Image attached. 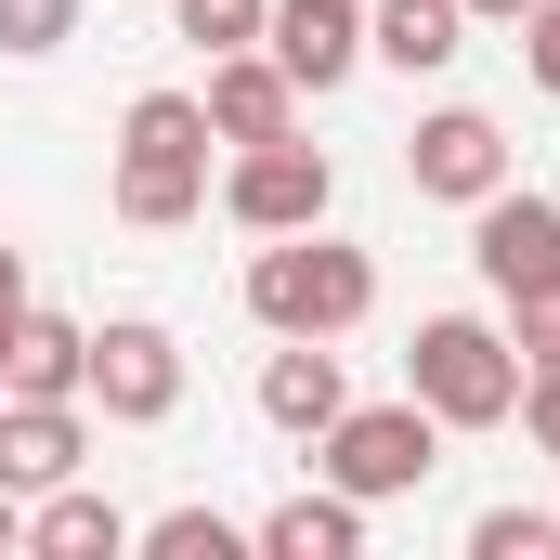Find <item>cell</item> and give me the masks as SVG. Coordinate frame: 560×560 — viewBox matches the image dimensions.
Masks as SVG:
<instances>
[{
    "label": "cell",
    "mask_w": 560,
    "mask_h": 560,
    "mask_svg": "<svg viewBox=\"0 0 560 560\" xmlns=\"http://www.w3.org/2000/svg\"><path fill=\"white\" fill-rule=\"evenodd\" d=\"M248 313H261L275 339H352V326L378 313V261H365V248H339L326 222L261 235V261H248Z\"/></svg>",
    "instance_id": "1"
},
{
    "label": "cell",
    "mask_w": 560,
    "mask_h": 560,
    "mask_svg": "<svg viewBox=\"0 0 560 560\" xmlns=\"http://www.w3.org/2000/svg\"><path fill=\"white\" fill-rule=\"evenodd\" d=\"M209 105L196 92H143L131 118H118V222L143 235H170V222H196L209 209Z\"/></svg>",
    "instance_id": "2"
},
{
    "label": "cell",
    "mask_w": 560,
    "mask_h": 560,
    "mask_svg": "<svg viewBox=\"0 0 560 560\" xmlns=\"http://www.w3.org/2000/svg\"><path fill=\"white\" fill-rule=\"evenodd\" d=\"M405 392L443 430H495V418H522V339L482 326V313H430L405 339Z\"/></svg>",
    "instance_id": "3"
},
{
    "label": "cell",
    "mask_w": 560,
    "mask_h": 560,
    "mask_svg": "<svg viewBox=\"0 0 560 560\" xmlns=\"http://www.w3.org/2000/svg\"><path fill=\"white\" fill-rule=\"evenodd\" d=\"M313 469H326L339 495L392 509V495H418L430 469H443V418H430L418 392H405V405H339V418L313 430Z\"/></svg>",
    "instance_id": "4"
},
{
    "label": "cell",
    "mask_w": 560,
    "mask_h": 560,
    "mask_svg": "<svg viewBox=\"0 0 560 560\" xmlns=\"http://www.w3.org/2000/svg\"><path fill=\"white\" fill-rule=\"evenodd\" d=\"M79 405H105L118 430H156L183 405V339L156 326V313H118V326H92V378H79Z\"/></svg>",
    "instance_id": "5"
},
{
    "label": "cell",
    "mask_w": 560,
    "mask_h": 560,
    "mask_svg": "<svg viewBox=\"0 0 560 560\" xmlns=\"http://www.w3.org/2000/svg\"><path fill=\"white\" fill-rule=\"evenodd\" d=\"M326 196H339V170H326V143H235V170H222V209L248 222V235H300V222H326Z\"/></svg>",
    "instance_id": "6"
},
{
    "label": "cell",
    "mask_w": 560,
    "mask_h": 560,
    "mask_svg": "<svg viewBox=\"0 0 560 560\" xmlns=\"http://www.w3.org/2000/svg\"><path fill=\"white\" fill-rule=\"evenodd\" d=\"M405 183H418V196H456V209H482V196L509 183V131H495L482 105H430L418 143H405Z\"/></svg>",
    "instance_id": "7"
},
{
    "label": "cell",
    "mask_w": 560,
    "mask_h": 560,
    "mask_svg": "<svg viewBox=\"0 0 560 560\" xmlns=\"http://www.w3.org/2000/svg\"><path fill=\"white\" fill-rule=\"evenodd\" d=\"M469 261H482V287L509 300V287L560 275V196H535V183H495L482 209H469Z\"/></svg>",
    "instance_id": "8"
},
{
    "label": "cell",
    "mask_w": 560,
    "mask_h": 560,
    "mask_svg": "<svg viewBox=\"0 0 560 560\" xmlns=\"http://www.w3.org/2000/svg\"><path fill=\"white\" fill-rule=\"evenodd\" d=\"M196 105H209V131H222V143H275V131H300V79H287L261 39H248V52H209V92H196Z\"/></svg>",
    "instance_id": "9"
},
{
    "label": "cell",
    "mask_w": 560,
    "mask_h": 560,
    "mask_svg": "<svg viewBox=\"0 0 560 560\" xmlns=\"http://www.w3.org/2000/svg\"><path fill=\"white\" fill-rule=\"evenodd\" d=\"M275 66L300 79V92H339L352 66H365V0H275Z\"/></svg>",
    "instance_id": "10"
},
{
    "label": "cell",
    "mask_w": 560,
    "mask_h": 560,
    "mask_svg": "<svg viewBox=\"0 0 560 560\" xmlns=\"http://www.w3.org/2000/svg\"><path fill=\"white\" fill-rule=\"evenodd\" d=\"M79 456H92V418H79V405H39V392L0 405V482H13V495L79 482Z\"/></svg>",
    "instance_id": "11"
},
{
    "label": "cell",
    "mask_w": 560,
    "mask_h": 560,
    "mask_svg": "<svg viewBox=\"0 0 560 560\" xmlns=\"http://www.w3.org/2000/svg\"><path fill=\"white\" fill-rule=\"evenodd\" d=\"M365 52L405 79H443L469 52V0H365Z\"/></svg>",
    "instance_id": "12"
},
{
    "label": "cell",
    "mask_w": 560,
    "mask_h": 560,
    "mask_svg": "<svg viewBox=\"0 0 560 560\" xmlns=\"http://www.w3.org/2000/svg\"><path fill=\"white\" fill-rule=\"evenodd\" d=\"M248 548L261 560H365V495H287V509H261L248 522Z\"/></svg>",
    "instance_id": "13"
},
{
    "label": "cell",
    "mask_w": 560,
    "mask_h": 560,
    "mask_svg": "<svg viewBox=\"0 0 560 560\" xmlns=\"http://www.w3.org/2000/svg\"><path fill=\"white\" fill-rule=\"evenodd\" d=\"M339 405H352V378H339V352H326V339H287V352H261V418H275V430H300V443H313Z\"/></svg>",
    "instance_id": "14"
},
{
    "label": "cell",
    "mask_w": 560,
    "mask_h": 560,
    "mask_svg": "<svg viewBox=\"0 0 560 560\" xmlns=\"http://www.w3.org/2000/svg\"><path fill=\"white\" fill-rule=\"evenodd\" d=\"M79 378H92V326H66V313H39V300H26V326H13V352H0V392L79 405Z\"/></svg>",
    "instance_id": "15"
},
{
    "label": "cell",
    "mask_w": 560,
    "mask_h": 560,
    "mask_svg": "<svg viewBox=\"0 0 560 560\" xmlns=\"http://www.w3.org/2000/svg\"><path fill=\"white\" fill-rule=\"evenodd\" d=\"M26 548H39V560H118V548H131V509L92 495V482H52V495L26 509Z\"/></svg>",
    "instance_id": "16"
},
{
    "label": "cell",
    "mask_w": 560,
    "mask_h": 560,
    "mask_svg": "<svg viewBox=\"0 0 560 560\" xmlns=\"http://www.w3.org/2000/svg\"><path fill=\"white\" fill-rule=\"evenodd\" d=\"M131 548H156V560H235L248 522H222V509H156V522H131Z\"/></svg>",
    "instance_id": "17"
},
{
    "label": "cell",
    "mask_w": 560,
    "mask_h": 560,
    "mask_svg": "<svg viewBox=\"0 0 560 560\" xmlns=\"http://www.w3.org/2000/svg\"><path fill=\"white\" fill-rule=\"evenodd\" d=\"M170 26H183L196 52H248V39L275 26V0H170Z\"/></svg>",
    "instance_id": "18"
},
{
    "label": "cell",
    "mask_w": 560,
    "mask_h": 560,
    "mask_svg": "<svg viewBox=\"0 0 560 560\" xmlns=\"http://www.w3.org/2000/svg\"><path fill=\"white\" fill-rule=\"evenodd\" d=\"M548 548H560V522H548V509H522V495L469 522V560H548Z\"/></svg>",
    "instance_id": "19"
},
{
    "label": "cell",
    "mask_w": 560,
    "mask_h": 560,
    "mask_svg": "<svg viewBox=\"0 0 560 560\" xmlns=\"http://www.w3.org/2000/svg\"><path fill=\"white\" fill-rule=\"evenodd\" d=\"M79 39V0H0V52H66Z\"/></svg>",
    "instance_id": "20"
},
{
    "label": "cell",
    "mask_w": 560,
    "mask_h": 560,
    "mask_svg": "<svg viewBox=\"0 0 560 560\" xmlns=\"http://www.w3.org/2000/svg\"><path fill=\"white\" fill-rule=\"evenodd\" d=\"M509 339H522V365H548V352H560V275L509 287Z\"/></svg>",
    "instance_id": "21"
},
{
    "label": "cell",
    "mask_w": 560,
    "mask_h": 560,
    "mask_svg": "<svg viewBox=\"0 0 560 560\" xmlns=\"http://www.w3.org/2000/svg\"><path fill=\"white\" fill-rule=\"evenodd\" d=\"M522 430H535V456H560V352L522 365Z\"/></svg>",
    "instance_id": "22"
},
{
    "label": "cell",
    "mask_w": 560,
    "mask_h": 560,
    "mask_svg": "<svg viewBox=\"0 0 560 560\" xmlns=\"http://www.w3.org/2000/svg\"><path fill=\"white\" fill-rule=\"evenodd\" d=\"M522 66H535V92H560V0L522 13Z\"/></svg>",
    "instance_id": "23"
},
{
    "label": "cell",
    "mask_w": 560,
    "mask_h": 560,
    "mask_svg": "<svg viewBox=\"0 0 560 560\" xmlns=\"http://www.w3.org/2000/svg\"><path fill=\"white\" fill-rule=\"evenodd\" d=\"M13 326H26V248H0V352H13Z\"/></svg>",
    "instance_id": "24"
},
{
    "label": "cell",
    "mask_w": 560,
    "mask_h": 560,
    "mask_svg": "<svg viewBox=\"0 0 560 560\" xmlns=\"http://www.w3.org/2000/svg\"><path fill=\"white\" fill-rule=\"evenodd\" d=\"M469 13H482V26H522V13H535V0H469Z\"/></svg>",
    "instance_id": "25"
},
{
    "label": "cell",
    "mask_w": 560,
    "mask_h": 560,
    "mask_svg": "<svg viewBox=\"0 0 560 560\" xmlns=\"http://www.w3.org/2000/svg\"><path fill=\"white\" fill-rule=\"evenodd\" d=\"M0 548H26V509H13V482H0Z\"/></svg>",
    "instance_id": "26"
}]
</instances>
